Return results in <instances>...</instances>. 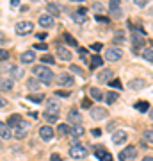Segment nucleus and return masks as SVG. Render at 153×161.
Returning <instances> with one entry per match:
<instances>
[{"label":"nucleus","mask_w":153,"mask_h":161,"mask_svg":"<svg viewBox=\"0 0 153 161\" xmlns=\"http://www.w3.org/2000/svg\"><path fill=\"white\" fill-rule=\"evenodd\" d=\"M133 107L137 109V111H141V113H146V111H150V104L146 102V100H139V102H135Z\"/></svg>","instance_id":"nucleus-29"},{"label":"nucleus","mask_w":153,"mask_h":161,"mask_svg":"<svg viewBox=\"0 0 153 161\" xmlns=\"http://www.w3.org/2000/svg\"><path fill=\"white\" fill-rule=\"evenodd\" d=\"M144 86H146V81L141 79V77H137V79H132L130 82H128V88L133 90V91H139V90H143Z\"/></svg>","instance_id":"nucleus-19"},{"label":"nucleus","mask_w":153,"mask_h":161,"mask_svg":"<svg viewBox=\"0 0 153 161\" xmlns=\"http://www.w3.org/2000/svg\"><path fill=\"white\" fill-rule=\"evenodd\" d=\"M123 57V50L119 47H111L105 50V59L107 61H119Z\"/></svg>","instance_id":"nucleus-7"},{"label":"nucleus","mask_w":153,"mask_h":161,"mask_svg":"<svg viewBox=\"0 0 153 161\" xmlns=\"http://www.w3.org/2000/svg\"><path fill=\"white\" fill-rule=\"evenodd\" d=\"M135 156H137V149H135L133 145H128V147H125V149L118 154V159L119 161H133Z\"/></svg>","instance_id":"nucleus-4"},{"label":"nucleus","mask_w":153,"mask_h":161,"mask_svg":"<svg viewBox=\"0 0 153 161\" xmlns=\"http://www.w3.org/2000/svg\"><path fill=\"white\" fill-rule=\"evenodd\" d=\"M128 29H130V43L133 52H139V48H143L146 43V31L141 27H133L130 21H128Z\"/></svg>","instance_id":"nucleus-1"},{"label":"nucleus","mask_w":153,"mask_h":161,"mask_svg":"<svg viewBox=\"0 0 153 161\" xmlns=\"http://www.w3.org/2000/svg\"><path fill=\"white\" fill-rule=\"evenodd\" d=\"M2 43H5V34L0 32V45H2Z\"/></svg>","instance_id":"nucleus-57"},{"label":"nucleus","mask_w":153,"mask_h":161,"mask_svg":"<svg viewBox=\"0 0 153 161\" xmlns=\"http://www.w3.org/2000/svg\"><path fill=\"white\" fill-rule=\"evenodd\" d=\"M62 40H64V41L68 43V45H71V47H78V43H77V40L73 38V36L70 34V32H64V34H62Z\"/></svg>","instance_id":"nucleus-32"},{"label":"nucleus","mask_w":153,"mask_h":161,"mask_svg":"<svg viewBox=\"0 0 153 161\" xmlns=\"http://www.w3.org/2000/svg\"><path fill=\"white\" fill-rule=\"evenodd\" d=\"M70 156H71V159H84L86 156H87V147L86 145H71L70 147Z\"/></svg>","instance_id":"nucleus-5"},{"label":"nucleus","mask_w":153,"mask_h":161,"mask_svg":"<svg viewBox=\"0 0 153 161\" xmlns=\"http://www.w3.org/2000/svg\"><path fill=\"white\" fill-rule=\"evenodd\" d=\"M71 2H84V0H71Z\"/></svg>","instance_id":"nucleus-60"},{"label":"nucleus","mask_w":153,"mask_h":161,"mask_svg":"<svg viewBox=\"0 0 153 161\" xmlns=\"http://www.w3.org/2000/svg\"><path fill=\"white\" fill-rule=\"evenodd\" d=\"M32 29H34V23L29 20H21L16 23V27H14V31L18 36H27V34H31Z\"/></svg>","instance_id":"nucleus-3"},{"label":"nucleus","mask_w":153,"mask_h":161,"mask_svg":"<svg viewBox=\"0 0 153 161\" xmlns=\"http://www.w3.org/2000/svg\"><path fill=\"white\" fill-rule=\"evenodd\" d=\"M91 48L94 50V52H100V50H102V43H93Z\"/></svg>","instance_id":"nucleus-51"},{"label":"nucleus","mask_w":153,"mask_h":161,"mask_svg":"<svg viewBox=\"0 0 153 161\" xmlns=\"http://www.w3.org/2000/svg\"><path fill=\"white\" fill-rule=\"evenodd\" d=\"M70 131H71V127H70L68 124H59V127H57V134H59V136H68Z\"/></svg>","instance_id":"nucleus-31"},{"label":"nucleus","mask_w":153,"mask_h":161,"mask_svg":"<svg viewBox=\"0 0 153 161\" xmlns=\"http://www.w3.org/2000/svg\"><path fill=\"white\" fill-rule=\"evenodd\" d=\"M59 109H61V104H59V100L57 98H48L46 100V115H55V117H59Z\"/></svg>","instance_id":"nucleus-8"},{"label":"nucleus","mask_w":153,"mask_h":161,"mask_svg":"<svg viewBox=\"0 0 153 161\" xmlns=\"http://www.w3.org/2000/svg\"><path fill=\"white\" fill-rule=\"evenodd\" d=\"M133 2H135V6L144 7V6H148V2H150V0H133Z\"/></svg>","instance_id":"nucleus-50"},{"label":"nucleus","mask_w":153,"mask_h":161,"mask_svg":"<svg viewBox=\"0 0 153 161\" xmlns=\"http://www.w3.org/2000/svg\"><path fill=\"white\" fill-rule=\"evenodd\" d=\"M46 36H48L46 32H39V34H38V40H46Z\"/></svg>","instance_id":"nucleus-55"},{"label":"nucleus","mask_w":153,"mask_h":161,"mask_svg":"<svg viewBox=\"0 0 153 161\" xmlns=\"http://www.w3.org/2000/svg\"><path fill=\"white\" fill-rule=\"evenodd\" d=\"M34 59H36V52L34 50H27V52H23L20 56V61L23 64H31V63H34Z\"/></svg>","instance_id":"nucleus-20"},{"label":"nucleus","mask_w":153,"mask_h":161,"mask_svg":"<svg viewBox=\"0 0 153 161\" xmlns=\"http://www.w3.org/2000/svg\"><path fill=\"white\" fill-rule=\"evenodd\" d=\"M31 131V122H25V120H21L20 124H18V127L14 129V138L16 140H23L27 136V132Z\"/></svg>","instance_id":"nucleus-6"},{"label":"nucleus","mask_w":153,"mask_h":161,"mask_svg":"<svg viewBox=\"0 0 153 161\" xmlns=\"http://www.w3.org/2000/svg\"><path fill=\"white\" fill-rule=\"evenodd\" d=\"M32 74H34V77H36V79H39L43 84H50L52 81H53V72H52L46 64L34 66V68H32Z\"/></svg>","instance_id":"nucleus-2"},{"label":"nucleus","mask_w":153,"mask_h":161,"mask_svg":"<svg viewBox=\"0 0 153 161\" xmlns=\"http://www.w3.org/2000/svg\"><path fill=\"white\" fill-rule=\"evenodd\" d=\"M91 9L94 11L96 14H100V13H103V11H105V7H103V4H102V2H94V4L91 6Z\"/></svg>","instance_id":"nucleus-38"},{"label":"nucleus","mask_w":153,"mask_h":161,"mask_svg":"<svg viewBox=\"0 0 153 161\" xmlns=\"http://www.w3.org/2000/svg\"><path fill=\"white\" fill-rule=\"evenodd\" d=\"M57 56H59V59L61 61H70L73 57V54L66 48V47H62V45H57Z\"/></svg>","instance_id":"nucleus-16"},{"label":"nucleus","mask_w":153,"mask_h":161,"mask_svg":"<svg viewBox=\"0 0 153 161\" xmlns=\"http://www.w3.org/2000/svg\"><path fill=\"white\" fill-rule=\"evenodd\" d=\"M46 13H48L50 16L55 18V16H59V14H61V7H59L57 4H48V6H46Z\"/></svg>","instance_id":"nucleus-25"},{"label":"nucleus","mask_w":153,"mask_h":161,"mask_svg":"<svg viewBox=\"0 0 153 161\" xmlns=\"http://www.w3.org/2000/svg\"><path fill=\"white\" fill-rule=\"evenodd\" d=\"M123 16V13H121V9L118 7V9H111V18H116V20H119Z\"/></svg>","instance_id":"nucleus-41"},{"label":"nucleus","mask_w":153,"mask_h":161,"mask_svg":"<svg viewBox=\"0 0 153 161\" xmlns=\"http://www.w3.org/2000/svg\"><path fill=\"white\" fill-rule=\"evenodd\" d=\"M45 120H46L48 124H53V122L59 120V117H55V115H46V113H45Z\"/></svg>","instance_id":"nucleus-46"},{"label":"nucleus","mask_w":153,"mask_h":161,"mask_svg":"<svg viewBox=\"0 0 153 161\" xmlns=\"http://www.w3.org/2000/svg\"><path fill=\"white\" fill-rule=\"evenodd\" d=\"M123 43H125V32L118 31L116 36H114V45H123Z\"/></svg>","instance_id":"nucleus-35"},{"label":"nucleus","mask_w":153,"mask_h":161,"mask_svg":"<svg viewBox=\"0 0 153 161\" xmlns=\"http://www.w3.org/2000/svg\"><path fill=\"white\" fill-rule=\"evenodd\" d=\"M21 75H23V70L16 68V66H13V68H11V77H13V79H20Z\"/></svg>","instance_id":"nucleus-39"},{"label":"nucleus","mask_w":153,"mask_h":161,"mask_svg":"<svg viewBox=\"0 0 153 161\" xmlns=\"http://www.w3.org/2000/svg\"><path fill=\"white\" fill-rule=\"evenodd\" d=\"M20 6V0H11V7H18Z\"/></svg>","instance_id":"nucleus-56"},{"label":"nucleus","mask_w":153,"mask_h":161,"mask_svg":"<svg viewBox=\"0 0 153 161\" xmlns=\"http://www.w3.org/2000/svg\"><path fill=\"white\" fill-rule=\"evenodd\" d=\"M141 57H143V59H146L148 63H153V48H151V47H150V48H143Z\"/></svg>","instance_id":"nucleus-30"},{"label":"nucleus","mask_w":153,"mask_h":161,"mask_svg":"<svg viewBox=\"0 0 153 161\" xmlns=\"http://www.w3.org/2000/svg\"><path fill=\"white\" fill-rule=\"evenodd\" d=\"M109 117V111L105 107H91V118L93 120H105Z\"/></svg>","instance_id":"nucleus-12"},{"label":"nucleus","mask_w":153,"mask_h":161,"mask_svg":"<svg viewBox=\"0 0 153 161\" xmlns=\"http://www.w3.org/2000/svg\"><path fill=\"white\" fill-rule=\"evenodd\" d=\"M94 154H96V158L100 161H114L112 156H111V152L109 150H105L103 147H100V145H96L94 147Z\"/></svg>","instance_id":"nucleus-13"},{"label":"nucleus","mask_w":153,"mask_h":161,"mask_svg":"<svg viewBox=\"0 0 153 161\" xmlns=\"http://www.w3.org/2000/svg\"><path fill=\"white\" fill-rule=\"evenodd\" d=\"M118 98H119V95H118V93H114V91H109V93L105 95V98H103V100H105L107 104H114Z\"/></svg>","instance_id":"nucleus-34"},{"label":"nucleus","mask_w":153,"mask_h":161,"mask_svg":"<svg viewBox=\"0 0 153 161\" xmlns=\"http://www.w3.org/2000/svg\"><path fill=\"white\" fill-rule=\"evenodd\" d=\"M84 132H86V129L82 127L80 124H78V125H73L71 131H70V134H71V136H73L75 140H77V138H80V136H84Z\"/></svg>","instance_id":"nucleus-24"},{"label":"nucleus","mask_w":153,"mask_h":161,"mask_svg":"<svg viewBox=\"0 0 153 161\" xmlns=\"http://www.w3.org/2000/svg\"><path fill=\"white\" fill-rule=\"evenodd\" d=\"M57 82H59V86H62V88H73L75 79H73V75H70V74H61L57 77Z\"/></svg>","instance_id":"nucleus-10"},{"label":"nucleus","mask_w":153,"mask_h":161,"mask_svg":"<svg viewBox=\"0 0 153 161\" xmlns=\"http://www.w3.org/2000/svg\"><path fill=\"white\" fill-rule=\"evenodd\" d=\"M150 118L153 120V107H150Z\"/></svg>","instance_id":"nucleus-59"},{"label":"nucleus","mask_w":153,"mask_h":161,"mask_svg":"<svg viewBox=\"0 0 153 161\" xmlns=\"http://www.w3.org/2000/svg\"><path fill=\"white\" fill-rule=\"evenodd\" d=\"M143 140L148 141V143H153V129H146V131H144Z\"/></svg>","instance_id":"nucleus-37"},{"label":"nucleus","mask_w":153,"mask_h":161,"mask_svg":"<svg viewBox=\"0 0 153 161\" xmlns=\"http://www.w3.org/2000/svg\"><path fill=\"white\" fill-rule=\"evenodd\" d=\"M121 6V0H111V9H118Z\"/></svg>","instance_id":"nucleus-49"},{"label":"nucleus","mask_w":153,"mask_h":161,"mask_svg":"<svg viewBox=\"0 0 153 161\" xmlns=\"http://www.w3.org/2000/svg\"><path fill=\"white\" fill-rule=\"evenodd\" d=\"M94 18H96V21H100V23H109V18L103 16V14H96Z\"/></svg>","instance_id":"nucleus-48"},{"label":"nucleus","mask_w":153,"mask_h":161,"mask_svg":"<svg viewBox=\"0 0 153 161\" xmlns=\"http://www.w3.org/2000/svg\"><path fill=\"white\" fill-rule=\"evenodd\" d=\"M71 20L75 21V23H78V25L86 23V21H87V9H86V7H80V9H77L75 13H71Z\"/></svg>","instance_id":"nucleus-9"},{"label":"nucleus","mask_w":153,"mask_h":161,"mask_svg":"<svg viewBox=\"0 0 153 161\" xmlns=\"http://www.w3.org/2000/svg\"><path fill=\"white\" fill-rule=\"evenodd\" d=\"M0 136L4 140H11L14 134H13V131H11V127L7 125V124H4V122H0Z\"/></svg>","instance_id":"nucleus-21"},{"label":"nucleus","mask_w":153,"mask_h":161,"mask_svg":"<svg viewBox=\"0 0 153 161\" xmlns=\"http://www.w3.org/2000/svg\"><path fill=\"white\" fill-rule=\"evenodd\" d=\"M126 140H128V136H126L125 131H116V132L112 134V143L114 145H123Z\"/></svg>","instance_id":"nucleus-17"},{"label":"nucleus","mask_w":153,"mask_h":161,"mask_svg":"<svg viewBox=\"0 0 153 161\" xmlns=\"http://www.w3.org/2000/svg\"><path fill=\"white\" fill-rule=\"evenodd\" d=\"M50 161H62L61 154H57V152H55V154H52V156H50Z\"/></svg>","instance_id":"nucleus-52"},{"label":"nucleus","mask_w":153,"mask_h":161,"mask_svg":"<svg viewBox=\"0 0 153 161\" xmlns=\"http://www.w3.org/2000/svg\"><path fill=\"white\" fill-rule=\"evenodd\" d=\"M82 107H84V109H91V107H93L91 98H86V100H82Z\"/></svg>","instance_id":"nucleus-47"},{"label":"nucleus","mask_w":153,"mask_h":161,"mask_svg":"<svg viewBox=\"0 0 153 161\" xmlns=\"http://www.w3.org/2000/svg\"><path fill=\"white\" fill-rule=\"evenodd\" d=\"M41 84H43V82H41L39 79H36V77H32V79L27 81V88L31 90V93H32V91H36V90H39Z\"/></svg>","instance_id":"nucleus-23"},{"label":"nucleus","mask_w":153,"mask_h":161,"mask_svg":"<svg viewBox=\"0 0 153 161\" xmlns=\"http://www.w3.org/2000/svg\"><path fill=\"white\" fill-rule=\"evenodd\" d=\"M70 70H71L73 74H77V75H84L82 68H80V66H77V64H71V66H70Z\"/></svg>","instance_id":"nucleus-45"},{"label":"nucleus","mask_w":153,"mask_h":161,"mask_svg":"<svg viewBox=\"0 0 153 161\" xmlns=\"http://www.w3.org/2000/svg\"><path fill=\"white\" fill-rule=\"evenodd\" d=\"M7 59H9V52L4 50V48H0V63H4V61H7Z\"/></svg>","instance_id":"nucleus-44"},{"label":"nucleus","mask_w":153,"mask_h":161,"mask_svg":"<svg viewBox=\"0 0 153 161\" xmlns=\"http://www.w3.org/2000/svg\"><path fill=\"white\" fill-rule=\"evenodd\" d=\"M38 21H39V27H46V29H48V27H53V16H50L48 13L41 14Z\"/></svg>","instance_id":"nucleus-18"},{"label":"nucleus","mask_w":153,"mask_h":161,"mask_svg":"<svg viewBox=\"0 0 153 161\" xmlns=\"http://www.w3.org/2000/svg\"><path fill=\"white\" fill-rule=\"evenodd\" d=\"M91 134H93V136H100V134H102V131H100V129H93Z\"/></svg>","instance_id":"nucleus-54"},{"label":"nucleus","mask_w":153,"mask_h":161,"mask_svg":"<svg viewBox=\"0 0 153 161\" xmlns=\"http://www.w3.org/2000/svg\"><path fill=\"white\" fill-rule=\"evenodd\" d=\"M43 98H45L43 93H31V95H29V100L34 102V104H41V102H43Z\"/></svg>","instance_id":"nucleus-33"},{"label":"nucleus","mask_w":153,"mask_h":161,"mask_svg":"<svg viewBox=\"0 0 153 161\" xmlns=\"http://www.w3.org/2000/svg\"><path fill=\"white\" fill-rule=\"evenodd\" d=\"M41 63L43 64H53L55 63V57L50 56V54H43V56H41Z\"/></svg>","instance_id":"nucleus-36"},{"label":"nucleus","mask_w":153,"mask_h":161,"mask_svg":"<svg viewBox=\"0 0 153 161\" xmlns=\"http://www.w3.org/2000/svg\"><path fill=\"white\" fill-rule=\"evenodd\" d=\"M103 64V59L102 56H91V64H89V70H96L98 66Z\"/></svg>","instance_id":"nucleus-26"},{"label":"nucleus","mask_w":153,"mask_h":161,"mask_svg":"<svg viewBox=\"0 0 153 161\" xmlns=\"http://www.w3.org/2000/svg\"><path fill=\"white\" fill-rule=\"evenodd\" d=\"M34 50H43V52H46V50H48V45H46V43H36V45H34Z\"/></svg>","instance_id":"nucleus-43"},{"label":"nucleus","mask_w":153,"mask_h":161,"mask_svg":"<svg viewBox=\"0 0 153 161\" xmlns=\"http://www.w3.org/2000/svg\"><path fill=\"white\" fill-rule=\"evenodd\" d=\"M20 122H21V117H20V115H11V117L7 118V122H5V124H7L9 127H14V129H16Z\"/></svg>","instance_id":"nucleus-27"},{"label":"nucleus","mask_w":153,"mask_h":161,"mask_svg":"<svg viewBox=\"0 0 153 161\" xmlns=\"http://www.w3.org/2000/svg\"><path fill=\"white\" fill-rule=\"evenodd\" d=\"M5 104H7V100H5L4 97L0 95V109H2V107H5Z\"/></svg>","instance_id":"nucleus-53"},{"label":"nucleus","mask_w":153,"mask_h":161,"mask_svg":"<svg viewBox=\"0 0 153 161\" xmlns=\"http://www.w3.org/2000/svg\"><path fill=\"white\" fill-rule=\"evenodd\" d=\"M14 86V79L13 77H0V90L2 91H11Z\"/></svg>","instance_id":"nucleus-15"},{"label":"nucleus","mask_w":153,"mask_h":161,"mask_svg":"<svg viewBox=\"0 0 153 161\" xmlns=\"http://www.w3.org/2000/svg\"><path fill=\"white\" fill-rule=\"evenodd\" d=\"M143 161H153L151 156H146V158H143Z\"/></svg>","instance_id":"nucleus-58"},{"label":"nucleus","mask_w":153,"mask_h":161,"mask_svg":"<svg viewBox=\"0 0 153 161\" xmlns=\"http://www.w3.org/2000/svg\"><path fill=\"white\" fill-rule=\"evenodd\" d=\"M112 79H114V70H111V68H105L98 74V82H102V84H109Z\"/></svg>","instance_id":"nucleus-11"},{"label":"nucleus","mask_w":153,"mask_h":161,"mask_svg":"<svg viewBox=\"0 0 153 161\" xmlns=\"http://www.w3.org/2000/svg\"><path fill=\"white\" fill-rule=\"evenodd\" d=\"M70 95H71L70 90H57V91H55V97H64V98H68Z\"/></svg>","instance_id":"nucleus-42"},{"label":"nucleus","mask_w":153,"mask_h":161,"mask_svg":"<svg viewBox=\"0 0 153 161\" xmlns=\"http://www.w3.org/2000/svg\"><path fill=\"white\" fill-rule=\"evenodd\" d=\"M39 136L45 141H52L53 140V129L50 125H43V127H39Z\"/></svg>","instance_id":"nucleus-14"},{"label":"nucleus","mask_w":153,"mask_h":161,"mask_svg":"<svg viewBox=\"0 0 153 161\" xmlns=\"http://www.w3.org/2000/svg\"><path fill=\"white\" fill-rule=\"evenodd\" d=\"M89 95H91L93 100H103V98H105V95L102 93V90H98V88H91V90H89Z\"/></svg>","instance_id":"nucleus-28"},{"label":"nucleus","mask_w":153,"mask_h":161,"mask_svg":"<svg viewBox=\"0 0 153 161\" xmlns=\"http://www.w3.org/2000/svg\"><path fill=\"white\" fill-rule=\"evenodd\" d=\"M109 86H111V88H116V90H123V84H121V81H119L118 77H116V79H112V81L109 82Z\"/></svg>","instance_id":"nucleus-40"},{"label":"nucleus","mask_w":153,"mask_h":161,"mask_svg":"<svg viewBox=\"0 0 153 161\" xmlns=\"http://www.w3.org/2000/svg\"><path fill=\"white\" fill-rule=\"evenodd\" d=\"M68 120H70L71 124H75V125H78V124H82V115L77 109H71V111L68 113Z\"/></svg>","instance_id":"nucleus-22"}]
</instances>
